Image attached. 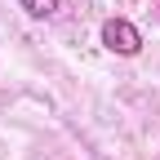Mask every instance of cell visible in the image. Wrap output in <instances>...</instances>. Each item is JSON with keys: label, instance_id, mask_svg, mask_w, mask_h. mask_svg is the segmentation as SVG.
I'll return each instance as SVG.
<instances>
[{"label": "cell", "instance_id": "6da1fadb", "mask_svg": "<svg viewBox=\"0 0 160 160\" xmlns=\"http://www.w3.org/2000/svg\"><path fill=\"white\" fill-rule=\"evenodd\" d=\"M102 45L111 49V53H120V58H133V53H142V31H138L129 18H107L102 22Z\"/></svg>", "mask_w": 160, "mask_h": 160}, {"label": "cell", "instance_id": "3957f363", "mask_svg": "<svg viewBox=\"0 0 160 160\" xmlns=\"http://www.w3.org/2000/svg\"><path fill=\"white\" fill-rule=\"evenodd\" d=\"M156 9H160V0H156Z\"/></svg>", "mask_w": 160, "mask_h": 160}, {"label": "cell", "instance_id": "7a4b0ae2", "mask_svg": "<svg viewBox=\"0 0 160 160\" xmlns=\"http://www.w3.org/2000/svg\"><path fill=\"white\" fill-rule=\"evenodd\" d=\"M18 5H22V13H27V18H36V22H40V18H53L62 0H18Z\"/></svg>", "mask_w": 160, "mask_h": 160}]
</instances>
